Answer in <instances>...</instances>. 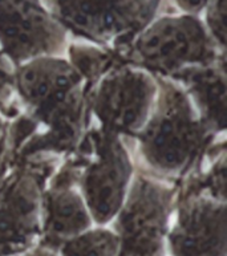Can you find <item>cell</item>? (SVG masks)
<instances>
[{
  "mask_svg": "<svg viewBox=\"0 0 227 256\" xmlns=\"http://www.w3.org/2000/svg\"><path fill=\"white\" fill-rule=\"evenodd\" d=\"M15 81L24 101L50 128L40 140L42 148L58 150L74 145L82 126L80 73L64 60L38 58L24 64Z\"/></svg>",
  "mask_w": 227,
  "mask_h": 256,
  "instance_id": "cell-1",
  "label": "cell"
},
{
  "mask_svg": "<svg viewBox=\"0 0 227 256\" xmlns=\"http://www.w3.org/2000/svg\"><path fill=\"white\" fill-rule=\"evenodd\" d=\"M128 46L134 62L152 70L173 74L190 66L210 65L224 56L218 54L220 48L202 20L188 14L156 18Z\"/></svg>",
  "mask_w": 227,
  "mask_h": 256,
  "instance_id": "cell-2",
  "label": "cell"
},
{
  "mask_svg": "<svg viewBox=\"0 0 227 256\" xmlns=\"http://www.w3.org/2000/svg\"><path fill=\"white\" fill-rule=\"evenodd\" d=\"M68 32L122 46L156 19L162 0H42Z\"/></svg>",
  "mask_w": 227,
  "mask_h": 256,
  "instance_id": "cell-3",
  "label": "cell"
},
{
  "mask_svg": "<svg viewBox=\"0 0 227 256\" xmlns=\"http://www.w3.org/2000/svg\"><path fill=\"white\" fill-rule=\"evenodd\" d=\"M161 86L156 113L141 134V149L156 170L174 174L194 160L204 142V126L181 90L164 81Z\"/></svg>",
  "mask_w": 227,
  "mask_h": 256,
  "instance_id": "cell-4",
  "label": "cell"
},
{
  "mask_svg": "<svg viewBox=\"0 0 227 256\" xmlns=\"http://www.w3.org/2000/svg\"><path fill=\"white\" fill-rule=\"evenodd\" d=\"M68 34L42 0H0V46L12 62L58 54Z\"/></svg>",
  "mask_w": 227,
  "mask_h": 256,
  "instance_id": "cell-5",
  "label": "cell"
},
{
  "mask_svg": "<svg viewBox=\"0 0 227 256\" xmlns=\"http://www.w3.org/2000/svg\"><path fill=\"white\" fill-rule=\"evenodd\" d=\"M172 192L138 178L117 220V256H162Z\"/></svg>",
  "mask_w": 227,
  "mask_h": 256,
  "instance_id": "cell-6",
  "label": "cell"
},
{
  "mask_svg": "<svg viewBox=\"0 0 227 256\" xmlns=\"http://www.w3.org/2000/svg\"><path fill=\"white\" fill-rule=\"evenodd\" d=\"M156 85L145 73L129 68L113 70L105 77L93 98V110L114 133H136L152 109Z\"/></svg>",
  "mask_w": 227,
  "mask_h": 256,
  "instance_id": "cell-7",
  "label": "cell"
},
{
  "mask_svg": "<svg viewBox=\"0 0 227 256\" xmlns=\"http://www.w3.org/2000/svg\"><path fill=\"white\" fill-rule=\"evenodd\" d=\"M96 160L85 172L82 188L97 223H106L121 208L132 174L130 160L117 133L102 129L96 141Z\"/></svg>",
  "mask_w": 227,
  "mask_h": 256,
  "instance_id": "cell-8",
  "label": "cell"
},
{
  "mask_svg": "<svg viewBox=\"0 0 227 256\" xmlns=\"http://www.w3.org/2000/svg\"><path fill=\"white\" fill-rule=\"evenodd\" d=\"M174 256H226V206L214 199H184L170 234Z\"/></svg>",
  "mask_w": 227,
  "mask_h": 256,
  "instance_id": "cell-9",
  "label": "cell"
},
{
  "mask_svg": "<svg viewBox=\"0 0 227 256\" xmlns=\"http://www.w3.org/2000/svg\"><path fill=\"white\" fill-rule=\"evenodd\" d=\"M38 180L19 172L0 192V256L23 252L38 232Z\"/></svg>",
  "mask_w": 227,
  "mask_h": 256,
  "instance_id": "cell-10",
  "label": "cell"
},
{
  "mask_svg": "<svg viewBox=\"0 0 227 256\" xmlns=\"http://www.w3.org/2000/svg\"><path fill=\"white\" fill-rule=\"evenodd\" d=\"M64 180L58 178L54 188L46 195V250L62 247L64 242L77 236L89 224V215L80 196L70 188V174L62 172Z\"/></svg>",
  "mask_w": 227,
  "mask_h": 256,
  "instance_id": "cell-11",
  "label": "cell"
},
{
  "mask_svg": "<svg viewBox=\"0 0 227 256\" xmlns=\"http://www.w3.org/2000/svg\"><path fill=\"white\" fill-rule=\"evenodd\" d=\"M224 56L204 66H190L173 74L189 88L202 112L204 126H226V68Z\"/></svg>",
  "mask_w": 227,
  "mask_h": 256,
  "instance_id": "cell-12",
  "label": "cell"
},
{
  "mask_svg": "<svg viewBox=\"0 0 227 256\" xmlns=\"http://www.w3.org/2000/svg\"><path fill=\"white\" fill-rule=\"evenodd\" d=\"M118 236L105 230H94L70 238L62 244V256H117Z\"/></svg>",
  "mask_w": 227,
  "mask_h": 256,
  "instance_id": "cell-13",
  "label": "cell"
},
{
  "mask_svg": "<svg viewBox=\"0 0 227 256\" xmlns=\"http://www.w3.org/2000/svg\"><path fill=\"white\" fill-rule=\"evenodd\" d=\"M74 68L80 74H85L89 78L98 76L106 65H112L110 54L97 50L93 46H72L70 48Z\"/></svg>",
  "mask_w": 227,
  "mask_h": 256,
  "instance_id": "cell-14",
  "label": "cell"
},
{
  "mask_svg": "<svg viewBox=\"0 0 227 256\" xmlns=\"http://www.w3.org/2000/svg\"><path fill=\"white\" fill-rule=\"evenodd\" d=\"M226 0H206L202 10L204 14V22L202 23L212 42L222 50L226 48Z\"/></svg>",
  "mask_w": 227,
  "mask_h": 256,
  "instance_id": "cell-15",
  "label": "cell"
},
{
  "mask_svg": "<svg viewBox=\"0 0 227 256\" xmlns=\"http://www.w3.org/2000/svg\"><path fill=\"white\" fill-rule=\"evenodd\" d=\"M173 3L182 14L198 16L204 10L206 0H173Z\"/></svg>",
  "mask_w": 227,
  "mask_h": 256,
  "instance_id": "cell-16",
  "label": "cell"
},
{
  "mask_svg": "<svg viewBox=\"0 0 227 256\" xmlns=\"http://www.w3.org/2000/svg\"><path fill=\"white\" fill-rule=\"evenodd\" d=\"M12 78L11 74L7 72V69L4 66V62L0 54V101L7 98L11 93Z\"/></svg>",
  "mask_w": 227,
  "mask_h": 256,
  "instance_id": "cell-17",
  "label": "cell"
},
{
  "mask_svg": "<svg viewBox=\"0 0 227 256\" xmlns=\"http://www.w3.org/2000/svg\"><path fill=\"white\" fill-rule=\"evenodd\" d=\"M30 256H54V254H50L48 250L38 248V250H36V251H34V252H32Z\"/></svg>",
  "mask_w": 227,
  "mask_h": 256,
  "instance_id": "cell-18",
  "label": "cell"
}]
</instances>
